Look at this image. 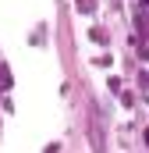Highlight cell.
Masks as SVG:
<instances>
[{
  "instance_id": "1",
  "label": "cell",
  "mask_w": 149,
  "mask_h": 153,
  "mask_svg": "<svg viewBox=\"0 0 149 153\" xmlns=\"http://www.w3.org/2000/svg\"><path fill=\"white\" fill-rule=\"evenodd\" d=\"M146 4H149V0H146Z\"/></svg>"
}]
</instances>
